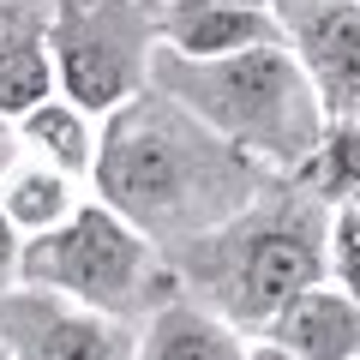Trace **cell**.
Returning <instances> with one entry per match:
<instances>
[{
	"instance_id": "7",
	"label": "cell",
	"mask_w": 360,
	"mask_h": 360,
	"mask_svg": "<svg viewBox=\"0 0 360 360\" xmlns=\"http://www.w3.org/2000/svg\"><path fill=\"white\" fill-rule=\"evenodd\" d=\"M276 30L312 78L324 115L360 108V0H270Z\"/></svg>"
},
{
	"instance_id": "16",
	"label": "cell",
	"mask_w": 360,
	"mask_h": 360,
	"mask_svg": "<svg viewBox=\"0 0 360 360\" xmlns=\"http://www.w3.org/2000/svg\"><path fill=\"white\" fill-rule=\"evenodd\" d=\"M13 264H18V234L6 229V217H0V295L13 288Z\"/></svg>"
},
{
	"instance_id": "5",
	"label": "cell",
	"mask_w": 360,
	"mask_h": 360,
	"mask_svg": "<svg viewBox=\"0 0 360 360\" xmlns=\"http://www.w3.org/2000/svg\"><path fill=\"white\" fill-rule=\"evenodd\" d=\"M162 0H49L54 84L103 120L132 90L150 84Z\"/></svg>"
},
{
	"instance_id": "4",
	"label": "cell",
	"mask_w": 360,
	"mask_h": 360,
	"mask_svg": "<svg viewBox=\"0 0 360 360\" xmlns=\"http://www.w3.org/2000/svg\"><path fill=\"white\" fill-rule=\"evenodd\" d=\"M13 283L42 288V295L66 300V307L103 312V319H120V324L150 319L162 300L180 295L168 258L120 210H108L103 198H90V193L60 229L18 240Z\"/></svg>"
},
{
	"instance_id": "17",
	"label": "cell",
	"mask_w": 360,
	"mask_h": 360,
	"mask_svg": "<svg viewBox=\"0 0 360 360\" xmlns=\"http://www.w3.org/2000/svg\"><path fill=\"white\" fill-rule=\"evenodd\" d=\"M246 360H300V354H288V348H276V342L258 336V342H246Z\"/></svg>"
},
{
	"instance_id": "18",
	"label": "cell",
	"mask_w": 360,
	"mask_h": 360,
	"mask_svg": "<svg viewBox=\"0 0 360 360\" xmlns=\"http://www.w3.org/2000/svg\"><path fill=\"white\" fill-rule=\"evenodd\" d=\"M193 6H270V0H193Z\"/></svg>"
},
{
	"instance_id": "15",
	"label": "cell",
	"mask_w": 360,
	"mask_h": 360,
	"mask_svg": "<svg viewBox=\"0 0 360 360\" xmlns=\"http://www.w3.org/2000/svg\"><path fill=\"white\" fill-rule=\"evenodd\" d=\"M324 283L360 300V205L330 210V240H324Z\"/></svg>"
},
{
	"instance_id": "10",
	"label": "cell",
	"mask_w": 360,
	"mask_h": 360,
	"mask_svg": "<svg viewBox=\"0 0 360 360\" xmlns=\"http://www.w3.org/2000/svg\"><path fill=\"white\" fill-rule=\"evenodd\" d=\"M264 342L300 360H360V300L336 283H312L264 324Z\"/></svg>"
},
{
	"instance_id": "1",
	"label": "cell",
	"mask_w": 360,
	"mask_h": 360,
	"mask_svg": "<svg viewBox=\"0 0 360 360\" xmlns=\"http://www.w3.org/2000/svg\"><path fill=\"white\" fill-rule=\"evenodd\" d=\"M264 180L270 168L210 132L193 108L144 84L96 120V162L84 186L90 198L120 210L156 252H174L229 222Z\"/></svg>"
},
{
	"instance_id": "14",
	"label": "cell",
	"mask_w": 360,
	"mask_h": 360,
	"mask_svg": "<svg viewBox=\"0 0 360 360\" xmlns=\"http://www.w3.org/2000/svg\"><path fill=\"white\" fill-rule=\"evenodd\" d=\"M295 180L307 186L319 205H360V115H330L319 132V144L307 150V162L295 168Z\"/></svg>"
},
{
	"instance_id": "2",
	"label": "cell",
	"mask_w": 360,
	"mask_h": 360,
	"mask_svg": "<svg viewBox=\"0 0 360 360\" xmlns=\"http://www.w3.org/2000/svg\"><path fill=\"white\" fill-rule=\"evenodd\" d=\"M324 240L330 205H319L295 174H270L229 222L162 258L186 300L210 307L240 336H264L300 288L324 283Z\"/></svg>"
},
{
	"instance_id": "20",
	"label": "cell",
	"mask_w": 360,
	"mask_h": 360,
	"mask_svg": "<svg viewBox=\"0 0 360 360\" xmlns=\"http://www.w3.org/2000/svg\"><path fill=\"white\" fill-rule=\"evenodd\" d=\"M354 115H360V108H354Z\"/></svg>"
},
{
	"instance_id": "11",
	"label": "cell",
	"mask_w": 360,
	"mask_h": 360,
	"mask_svg": "<svg viewBox=\"0 0 360 360\" xmlns=\"http://www.w3.org/2000/svg\"><path fill=\"white\" fill-rule=\"evenodd\" d=\"M84 193L90 186L78 174H66V168L42 162V156H30V150H13L6 168H0V217H6V229H13L18 240L60 229V222L84 205Z\"/></svg>"
},
{
	"instance_id": "8",
	"label": "cell",
	"mask_w": 360,
	"mask_h": 360,
	"mask_svg": "<svg viewBox=\"0 0 360 360\" xmlns=\"http://www.w3.org/2000/svg\"><path fill=\"white\" fill-rule=\"evenodd\" d=\"M49 0H0V127H13L30 103L54 96Z\"/></svg>"
},
{
	"instance_id": "6",
	"label": "cell",
	"mask_w": 360,
	"mask_h": 360,
	"mask_svg": "<svg viewBox=\"0 0 360 360\" xmlns=\"http://www.w3.org/2000/svg\"><path fill=\"white\" fill-rule=\"evenodd\" d=\"M139 324L103 319V312L66 307L42 288H6L0 295V342L6 360H132Z\"/></svg>"
},
{
	"instance_id": "13",
	"label": "cell",
	"mask_w": 360,
	"mask_h": 360,
	"mask_svg": "<svg viewBox=\"0 0 360 360\" xmlns=\"http://www.w3.org/2000/svg\"><path fill=\"white\" fill-rule=\"evenodd\" d=\"M13 139L18 150L42 156V162L66 168V174L90 180V162H96V115L90 108H78L72 96H42V103H30L25 115L13 120Z\"/></svg>"
},
{
	"instance_id": "9",
	"label": "cell",
	"mask_w": 360,
	"mask_h": 360,
	"mask_svg": "<svg viewBox=\"0 0 360 360\" xmlns=\"http://www.w3.org/2000/svg\"><path fill=\"white\" fill-rule=\"evenodd\" d=\"M276 13L270 6H193V0H162V30L156 49L180 60H222V54L276 42Z\"/></svg>"
},
{
	"instance_id": "12",
	"label": "cell",
	"mask_w": 360,
	"mask_h": 360,
	"mask_svg": "<svg viewBox=\"0 0 360 360\" xmlns=\"http://www.w3.org/2000/svg\"><path fill=\"white\" fill-rule=\"evenodd\" d=\"M132 360H246V336L234 324H222L210 307L174 295L150 319H139Z\"/></svg>"
},
{
	"instance_id": "3",
	"label": "cell",
	"mask_w": 360,
	"mask_h": 360,
	"mask_svg": "<svg viewBox=\"0 0 360 360\" xmlns=\"http://www.w3.org/2000/svg\"><path fill=\"white\" fill-rule=\"evenodd\" d=\"M150 84L174 96L180 108H193L210 132H222L234 150H246L270 174H295L330 120L283 37L222 54V60H180V54L156 49Z\"/></svg>"
},
{
	"instance_id": "19",
	"label": "cell",
	"mask_w": 360,
	"mask_h": 360,
	"mask_svg": "<svg viewBox=\"0 0 360 360\" xmlns=\"http://www.w3.org/2000/svg\"><path fill=\"white\" fill-rule=\"evenodd\" d=\"M0 360H6V342H0Z\"/></svg>"
}]
</instances>
